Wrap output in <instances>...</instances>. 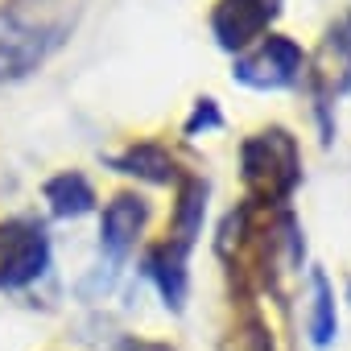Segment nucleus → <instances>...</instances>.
Returning <instances> with one entry per match:
<instances>
[{"instance_id":"nucleus-3","label":"nucleus","mask_w":351,"mask_h":351,"mask_svg":"<svg viewBox=\"0 0 351 351\" xmlns=\"http://www.w3.org/2000/svg\"><path fill=\"white\" fill-rule=\"evenodd\" d=\"M54 46H58L54 34L34 29L29 21H21L13 13H0V79L29 75Z\"/></svg>"},{"instance_id":"nucleus-13","label":"nucleus","mask_w":351,"mask_h":351,"mask_svg":"<svg viewBox=\"0 0 351 351\" xmlns=\"http://www.w3.org/2000/svg\"><path fill=\"white\" fill-rule=\"evenodd\" d=\"M223 124V116H219V108H215V99H199V108H195V116L186 120V136H195L199 128H219Z\"/></svg>"},{"instance_id":"nucleus-8","label":"nucleus","mask_w":351,"mask_h":351,"mask_svg":"<svg viewBox=\"0 0 351 351\" xmlns=\"http://www.w3.org/2000/svg\"><path fill=\"white\" fill-rule=\"evenodd\" d=\"M322 91H351V34L347 29H330L322 50H318V71H314Z\"/></svg>"},{"instance_id":"nucleus-5","label":"nucleus","mask_w":351,"mask_h":351,"mask_svg":"<svg viewBox=\"0 0 351 351\" xmlns=\"http://www.w3.org/2000/svg\"><path fill=\"white\" fill-rule=\"evenodd\" d=\"M277 13L273 0H219V9L211 13V29L223 50H244Z\"/></svg>"},{"instance_id":"nucleus-6","label":"nucleus","mask_w":351,"mask_h":351,"mask_svg":"<svg viewBox=\"0 0 351 351\" xmlns=\"http://www.w3.org/2000/svg\"><path fill=\"white\" fill-rule=\"evenodd\" d=\"M50 265V244L42 236V228H25L21 236L5 240V252H0V289H21L34 277H42Z\"/></svg>"},{"instance_id":"nucleus-2","label":"nucleus","mask_w":351,"mask_h":351,"mask_svg":"<svg viewBox=\"0 0 351 351\" xmlns=\"http://www.w3.org/2000/svg\"><path fill=\"white\" fill-rule=\"evenodd\" d=\"M244 87H256V91H277V87H289L298 83L302 75V46L293 38H269L256 54H244L236 58V71H232Z\"/></svg>"},{"instance_id":"nucleus-9","label":"nucleus","mask_w":351,"mask_h":351,"mask_svg":"<svg viewBox=\"0 0 351 351\" xmlns=\"http://www.w3.org/2000/svg\"><path fill=\"white\" fill-rule=\"evenodd\" d=\"M46 203H50V211L58 219H79V215H87L95 207V191H91V182L83 173L66 169V173H58V178L46 182Z\"/></svg>"},{"instance_id":"nucleus-7","label":"nucleus","mask_w":351,"mask_h":351,"mask_svg":"<svg viewBox=\"0 0 351 351\" xmlns=\"http://www.w3.org/2000/svg\"><path fill=\"white\" fill-rule=\"evenodd\" d=\"M203 211H207V186L195 178V182L182 186L178 211H173V236H169V244H165L169 252L186 256V252L195 248V240H199V232H203Z\"/></svg>"},{"instance_id":"nucleus-10","label":"nucleus","mask_w":351,"mask_h":351,"mask_svg":"<svg viewBox=\"0 0 351 351\" xmlns=\"http://www.w3.org/2000/svg\"><path fill=\"white\" fill-rule=\"evenodd\" d=\"M145 273L157 281V289H161V298H165L169 310H182V302H186V256L169 252V248L161 244V248L149 252Z\"/></svg>"},{"instance_id":"nucleus-14","label":"nucleus","mask_w":351,"mask_h":351,"mask_svg":"<svg viewBox=\"0 0 351 351\" xmlns=\"http://www.w3.org/2000/svg\"><path fill=\"white\" fill-rule=\"evenodd\" d=\"M124 351H173V347H165V343H141V339H128V343H124Z\"/></svg>"},{"instance_id":"nucleus-1","label":"nucleus","mask_w":351,"mask_h":351,"mask_svg":"<svg viewBox=\"0 0 351 351\" xmlns=\"http://www.w3.org/2000/svg\"><path fill=\"white\" fill-rule=\"evenodd\" d=\"M302 182L298 141L285 128H269L244 141V186L261 199H289Z\"/></svg>"},{"instance_id":"nucleus-12","label":"nucleus","mask_w":351,"mask_h":351,"mask_svg":"<svg viewBox=\"0 0 351 351\" xmlns=\"http://www.w3.org/2000/svg\"><path fill=\"white\" fill-rule=\"evenodd\" d=\"M310 285H314V318H310V339H314L318 347H326V343L335 339V330H339L335 289H330V281H326V273H322V269H314V273H310Z\"/></svg>"},{"instance_id":"nucleus-11","label":"nucleus","mask_w":351,"mask_h":351,"mask_svg":"<svg viewBox=\"0 0 351 351\" xmlns=\"http://www.w3.org/2000/svg\"><path fill=\"white\" fill-rule=\"evenodd\" d=\"M120 173H132V178H145V182H173V157L161 149V145H132L128 153H120L112 161Z\"/></svg>"},{"instance_id":"nucleus-4","label":"nucleus","mask_w":351,"mask_h":351,"mask_svg":"<svg viewBox=\"0 0 351 351\" xmlns=\"http://www.w3.org/2000/svg\"><path fill=\"white\" fill-rule=\"evenodd\" d=\"M145 219H149V207H145V199H136V195H116V199L104 207L99 248H104L112 273H116V265H124L128 252L136 248V236H141Z\"/></svg>"}]
</instances>
